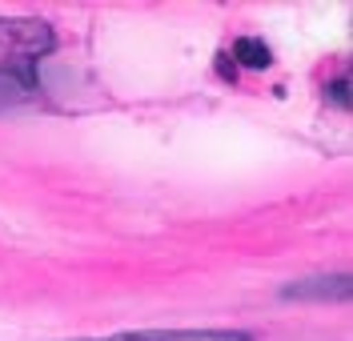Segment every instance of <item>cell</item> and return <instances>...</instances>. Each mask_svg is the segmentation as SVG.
I'll use <instances>...</instances> for the list:
<instances>
[{"label":"cell","instance_id":"277c9868","mask_svg":"<svg viewBox=\"0 0 353 341\" xmlns=\"http://www.w3.org/2000/svg\"><path fill=\"white\" fill-rule=\"evenodd\" d=\"M233 61H241L245 68H269L273 65V52H269V45L257 41V37H241V41L233 45Z\"/></svg>","mask_w":353,"mask_h":341},{"label":"cell","instance_id":"6da1fadb","mask_svg":"<svg viewBox=\"0 0 353 341\" xmlns=\"http://www.w3.org/2000/svg\"><path fill=\"white\" fill-rule=\"evenodd\" d=\"M52 45L57 37L44 21H0V61L17 65L21 76H28V65L48 56Z\"/></svg>","mask_w":353,"mask_h":341},{"label":"cell","instance_id":"3957f363","mask_svg":"<svg viewBox=\"0 0 353 341\" xmlns=\"http://www.w3.org/2000/svg\"><path fill=\"white\" fill-rule=\"evenodd\" d=\"M345 293H350V277H333V281H301V285L285 289V297H321V301H330V297H345Z\"/></svg>","mask_w":353,"mask_h":341},{"label":"cell","instance_id":"5b68a950","mask_svg":"<svg viewBox=\"0 0 353 341\" xmlns=\"http://www.w3.org/2000/svg\"><path fill=\"white\" fill-rule=\"evenodd\" d=\"M21 89H28V85L12 81V76H0V105H4V101H12V96H17Z\"/></svg>","mask_w":353,"mask_h":341},{"label":"cell","instance_id":"7a4b0ae2","mask_svg":"<svg viewBox=\"0 0 353 341\" xmlns=\"http://www.w3.org/2000/svg\"><path fill=\"white\" fill-rule=\"evenodd\" d=\"M105 341H253L241 329H145V333H117Z\"/></svg>","mask_w":353,"mask_h":341},{"label":"cell","instance_id":"8992f818","mask_svg":"<svg viewBox=\"0 0 353 341\" xmlns=\"http://www.w3.org/2000/svg\"><path fill=\"white\" fill-rule=\"evenodd\" d=\"M345 89H350L345 81H337V85H333V101H337V105H350V96H345Z\"/></svg>","mask_w":353,"mask_h":341}]
</instances>
